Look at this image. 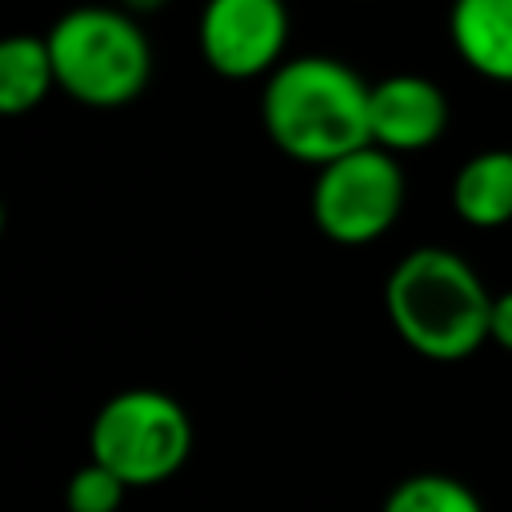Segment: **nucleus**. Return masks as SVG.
<instances>
[{
    "label": "nucleus",
    "mask_w": 512,
    "mask_h": 512,
    "mask_svg": "<svg viewBox=\"0 0 512 512\" xmlns=\"http://www.w3.org/2000/svg\"><path fill=\"white\" fill-rule=\"evenodd\" d=\"M384 312L396 336L432 364H456L488 344L492 292L452 248L420 244L384 280Z\"/></svg>",
    "instance_id": "f257e3e1"
},
{
    "label": "nucleus",
    "mask_w": 512,
    "mask_h": 512,
    "mask_svg": "<svg viewBox=\"0 0 512 512\" xmlns=\"http://www.w3.org/2000/svg\"><path fill=\"white\" fill-rule=\"evenodd\" d=\"M368 88L372 84L336 56H288L264 76L260 124L288 160L320 168L372 144Z\"/></svg>",
    "instance_id": "f03ea898"
},
{
    "label": "nucleus",
    "mask_w": 512,
    "mask_h": 512,
    "mask_svg": "<svg viewBox=\"0 0 512 512\" xmlns=\"http://www.w3.org/2000/svg\"><path fill=\"white\" fill-rule=\"evenodd\" d=\"M56 88L84 108H124L152 80V44L120 4H76L44 32Z\"/></svg>",
    "instance_id": "7ed1b4c3"
},
{
    "label": "nucleus",
    "mask_w": 512,
    "mask_h": 512,
    "mask_svg": "<svg viewBox=\"0 0 512 512\" xmlns=\"http://www.w3.org/2000/svg\"><path fill=\"white\" fill-rule=\"evenodd\" d=\"M196 444L192 416L160 388H124L100 404L88 428L92 460L108 464L128 488H156L172 480Z\"/></svg>",
    "instance_id": "20e7f679"
},
{
    "label": "nucleus",
    "mask_w": 512,
    "mask_h": 512,
    "mask_svg": "<svg viewBox=\"0 0 512 512\" xmlns=\"http://www.w3.org/2000/svg\"><path fill=\"white\" fill-rule=\"evenodd\" d=\"M404 168L396 152L380 144H360L316 168L312 180V224L344 248L380 240L404 212Z\"/></svg>",
    "instance_id": "39448f33"
},
{
    "label": "nucleus",
    "mask_w": 512,
    "mask_h": 512,
    "mask_svg": "<svg viewBox=\"0 0 512 512\" xmlns=\"http://www.w3.org/2000/svg\"><path fill=\"white\" fill-rule=\"evenodd\" d=\"M292 12L284 0H204L196 44L224 80H264L288 52Z\"/></svg>",
    "instance_id": "423d86ee"
},
{
    "label": "nucleus",
    "mask_w": 512,
    "mask_h": 512,
    "mask_svg": "<svg viewBox=\"0 0 512 512\" xmlns=\"http://www.w3.org/2000/svg\"><path fill=\"white\" fill-rule=\"evenodd\" d=\"M448 128V100L440 84L416 72L384 76L368 88V136L372 144L408 156L432 148Z\"/></svg>",
    "instance_id": "0eeeda50"
},
{
    "label": "nucleus",
    "mask_w": 512,
    "mask_h": 512,
    "mask_svg": "<svg viewBox=\"0 0 512 512\" xmlns=\"http://www.w3.org/2000/svg\"><path fill=\"white\" fill-rule=\"evenodd\" d=\"M448 36L476 76L512 84V0H452Z\"/></svg>",
    "instance_id": "6e6552de"
},
{
    "label": "nucleus",
    "mask_w": 512,
    "mask_h": 512,
    "mask_svg": "<svg viewBox=\"0 0 512 512\" xmlns=\"http://www.w3.org/2000/svg\"><path fill=\"white\" fill-rule=\"evenodd\" d=\"M452 212L480 232L512 224V148H484L452 176Z\"/></svg>",
    "instance_id": "1a4fd4ad"
},
{
    "label": "nucleus",
    "mask_w": 512,
    "mask_h": 512,
    "mask_svg": "<svg viewBox=\"0 0 512 512\" xmlns=\"http://www.w3.org/2000/svg\"><path fill=\"white\" fill-rule=\"evenodd\" d=\"M56 88L48 36L8 32L0 36V116H28Z\"/></svg>",
    "instance_id": "9d476101"
},
{
    "label": "nucleus",
    "mask_w": 512,
    "mask_h": 512,
    "mask_svg": "<svg viewBox=\"0 0 512 512\" xmlns=\"http://www.w3.org/2000/svg\"><path fill=\"white\" fill-rule=\"evenodd\" d=\"M380 512H484V504L460 476L412 472L384 496Z\"/></svg>",
    "instance_id": "9b49d317"
},
{
    "label": "nucleus",
    "mask_w": 512,
    "mask_h": 512,
    "mask_svg": "<svg viewBox=\"0 0 512 512\" xmlns=\"http://www.w3.org/2000/svg\"><path fill=\"white\" fill-rule=\"evenodd\" d=\"M128 492H132V488H128L108 464L88 460V464H80V468L68 476V484H64V504H68V512H120V504H124Z\"/></svg>",
    "instance_id": "f8f14e48"
},
{
    "label": "nucleus",
    "mask_w": 512,
    "mask_h": 512,
    "mask_svg": "<svg viewBox=\"0 0 512 512\" xmlns=\"http://www.w3.org/2000/svg\"><path fill=\"white\" fill-rule=\"evenodd\" d=\"M488 340L512 356V288H504V292H496V296H492V312H488Z\"/></svg>",
    "instance_id": "ddd939ff"
},
{
    "label": "nucleus",
    "mask_w": 512,
    "mask_h": 512,
    "mask_svg": "<svg viewBox=\"0 0 512 512\" xmlns=\"http://www.w3.org/2000/svg\"><path fill=\"white\" fill-rule=\"evenodd\" d=\"M120 8H128L132 16H152V12H160V8H168V0H116Z\"/></svg>",
    "instance_id": "4468645a"
},
{
    "label": "nucleus",
    "mask_w": 512,
    "mask_h": 512,
    "mask_svg": "<svg viewBox=\"0 0 512 512\" xmlns=\"http://www.w3.org/2000/svg\"><path fill=\"white\" fill-rule=\"evenodd\" d=\"M4 220H8V212H4V200H0V236H4Z\"/></svg>",
    "instance_id": "2eb2a0df"
}]
</instances>
